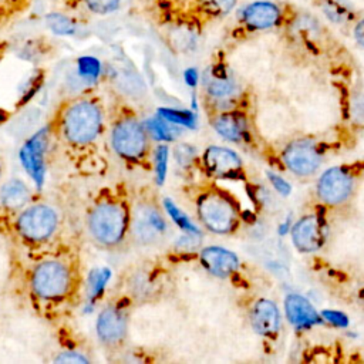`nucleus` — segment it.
Instances as JSON below:
<instances>
[{
	"label": "nucleus",
	"instance_id": "1",
	"mask_svg": "<svg viewBox=\"0 0 364 364\" xmlns=\"http://www.w3.org/2000/svg\"><path fill=\"white\" fill-rule=\"evenodd\" d=\"M20 280L23 294L33 311L48 321L70 317L84 299L82 259L70 246H57L31 255Z\"/></svg>",
	"mask_w": 364,
	"mask_h": 364
},
{
	"label": "nucleus",
	"instance_id": "2",
	"mask_svg": "<svg viewBox=\"0 0 364 364\" xmlns=\"http://www.w3.org/2000/svg\"><path fill=\"white\" fill-rule=\"evenodd\" d=\"M47 128L54 142L78 171L97 172L100 146L108 129V109L94 88L63 98Z\"/></svg>",
	"mask_w": 364,
	"mask_h": 364
},
{
	"label": "nucleus",
	"instance_id": "3",
	"mask_svg": "<svg viewBox=\"0 0 364 364\" xmlns=\"http://www.w3.org/2000/svg\"><path fill=\"white\" fill-rule=\"evenodd\" d=\"M131 206L127 186L105 185L90 199L84 212V232L100 250L117 252L131 236Z\"/></svg>",
	"mask_w": 364,
	"mask_h": 364
},
{
	"label": "nucleus",
	"instance_id": "4",
	"mask_svg": "<svg viewBox=\"0 0 364 364\" xmlns=\"http://www.w3.org/2000/svg\"><path fill=\"white\" fill-rule=\"evenodd\" d=\"M64 229L61 209L48 200L33 199L10 215H0V235L30 256L58 246Z\"/></svg>",
	"mask_w": 364,
	"mask_h": 364
},
{
	"label": "nucleus",
	"instance_id": "5",
	"mask_svg": "<svg viewBox=\"0 0 364 364\" xmlns=\"http://www.w3.org/2000/svg\"><path fill=\"white\" fill-rule=\"evenodd\" d=\"M108 141L112 152L129 165H142L149 156V132L136 114L124 104L108 109Z\"/></svg>",
	"mask_w": 364,
	"mask_h": 364
},
{
	"label": "nucleus",
	"instance_id": "6",
	"mask_svg": "<svg viewBox=\"0 0 364 364\" xmlns=\"http://www.w3.org/2000/svg\"><path fill=\"white\" fill-rule=\"evenodd\" d=\"M128 307L125 297L109 299L95 318V336L107 354H115L127 341Z\"/></svg>",
	"mask_w": 364,
	"mask_h": 364
},
{
	"label": "nucleus",
	"instance_id": "7",
	"mask_svg": "<svg viewBox=\"0 0 364 364\" xmlns=\"http://www.w3.org/2000/svg\"><path fill=\"white\" fill-rule=\"evenodd\" d=\"M198 215L209 230L219 235L229 233L236 226V206L222 192L210 191L202 193L198 199Z\"/></svg>",
	"mask_w": 364,
	"mask_h": 364
},
{
	"label": "nucleus",
	"instance_id": "8",
	"mask_svg": "<svg viewBox=\"0 0 364 364\" xmlns=\"http://www.w3.org/2000/svg\"><path fill=\"white\" fill-rule=\"evenodd\" d=\"M166 232V222L149 198H139L131 206V237L141 245H152Z\"/></svg>",
	"mask_w": 364,
	"mask_h": 364
},
{
	"label": "nucleus",
	"instance_id": "9",
	"mask_svg": "<svg viewBox=\"0 0 364 364\" xmlns=\"http://www.w3.org/2000/svg\"><path fill=\"white\" fill-rule=\"evenodd\" d=\"M353 188L354 181L351 173L341 166H334L320 176L317 182V195L326 205H340L351 196Z\"/></svg>",
	"mask_w": 364,
	"mask_h": 364
},
{
	"label": "nucleus",
	"instance_id": "10",
	"mask_svg": "<svg viewBox=\"0 0 364 364\" xmlns=\"http://www.w3.org/2000/svg\"><path fill=\"white\" fill-rule=\"evenodd\" d=\"M283 162L293 173L300 176H309L318 169L321 164V156L311 141L297 139L290 142L284 148Z\"/></svg>",
	"mask_w": 364,
	"mask_h": 364
},
{
	"label": "nucleus",
	"instance_id": "11",
	"mask_svg": "<svg viewBox=\"0 0 364 364\" xmlns=\"http://www.w3.org/2000/svg\"><path fill=\"white\" fill-rule=\"evenodd\" d=\"M291 240L297 250L310 253L318 250L324 243V226L318 216L306 215L291 228Z\"/></svg>",
	"mask_w": 364,
	"mask_h": 364
},
{
	"label": "nucleus",
	"instance_id": "12",
	"mask_svg": "<svg viewBox=\"0 0 364 364\" xmlns=\"http://www.w3.org/2000/svg\"><path fill=\"white\" fill-rule=\"evenodd\" d=\"M51 145V136L47 125L38 131L27 144L21 148V164L31 173V176L40 185L44 175V154L46 148Z\"/></svg>",
	"mask_w": 364,
	"mask_h": 364
},
{
	"label": "nucleus",
	"instance_id": "13",
	"mask_svg": "<svg viewBox=\"0 0 364 364\" xmlns=\"http://www.w3.org/2000/svg\"><path fill=\"white\" fill-rule=\"evenodd\" d=\"M208 171L216 176L233 178L242 171V159L232 149L223 146H209L203 155Z\"/></svg>",
	"mask_w": 364,
	"mask_h": 364
},
{
	"label": "nucleus",
	"instance_id": "14",
	"mask_svg": "<svg viewBox=\"0 0 364 364\" xmlns=\"http://www.w3.org/2000/svg\"><path fill=\"white\" fill-rule=\"evenodd\" d=\"M284 311L289 323L296 328H307L323 321L313 304L303 296L290 293L284 300Z\"/></svg>",
	"mask_w": 364,
	"mask_h": 364
},
{
	"label": "nucleus",
	"instance_id": "15",
	"mask_svg": "<svg viewBox=\"0 0 364 364\" xmlns=\"http://www.w3.org/2000/svg\"><path fill=\"white\" fill-rule=\"evenodd\" d=\"M250 321L256 333L270 337L277 333L280 326V313L277 306L269 299H259L250 310Z\"/></svg>",
	"mask_w": 364,
	"mask_h": 364
},
{
	"label": "nucleus",
	"instance_id": "16",
	"mask_svg": "<svg viewBox=\"0 0 364 364\" xmlns=\"http://www.w3.org/2000/svg\"><path fill=\"white\" fill-rule=\"evenodd\" d=\"M200 262L206 270L215 276L226 277L235 273L239 267L237 256L223 247L209 246L200 252Z\"/></svg>",
	"mask_w": 364,
	"mask_h": 364
},
{
	"label": "nucleus",
	"instance_id": "17",
	"mask_svg": "<svg viewBox=\"0 0 364 364\" xmlns=\"http://www.w3.org/2000/svg\"><path fill=\"white\" fill-rule=\"evenodd\" d=\"M34 199L30 188L20 179H11L0 188V215H10Z\"/></svg>",
	"mask_w": 364,
	"mask_h": 364
},
{
	"label": "nucleus",
	"instance_id": "18",
	"mask_svg": "<svg viewBox=\"0 0 364 364\" xmlns=\"http://www.w3.org/2000/svg\"><path fill=\"white\" fill-rule=\"evenodd\" d=\"M279 18L280 10L270 1H255L245 7L242 11L243 23L255 30L270 28L277 24Z\"/></svg>",
	"mask_w": 364,
	"mask_h": 364
},
{
	"label": "nucleus",
	"instance_id": "19",
	"mask_svg": "<svg viewBox=\"0 0 364 364\" xmlns=\"http://www.w3.org/2000/svg\"><path fill=\"white\" fill-rule=\"evenodd\" d=\"M212 124L219 135L235 142L243 139L247 131L246 118L240 112H222L213 118Z\"/></svg>",
	"mask_w": 364,
	"mask_h": 364
},
{
	"label": "nucleus",
	"instance_id": "20",
	"mask_svg": "<svg viewBox=\"0 0 364 364\" xmlns=\"http://www.w3.org/2000/svg\"><path fill=\"white\" fill-rule=\"evenodd\" d=\"M205 87L208 95L216 102L232 101L237 91L235 81L229 75H226L225 73L215 71H210V74L206 77Z\"/></svg>",
	"mask_w": 364,
	"mask_h": 364
},
{
	"label": "nucleus",
	"instance_id": "21",
	"mask_svg": "<svg viewBox=\"0 0 364 364\" xmlns=\"http://www.w3.org/2000/svg\"><path fill=\"white\" fill-rule=\"evenodd\" d=\"M164 206L168 212V215L172 218V220L183 230L186 232V235H193V236H199L200 230L199 228L171 200V199H164Z\"/></svg>",
	"mask_w": 364,
	"mask_h": 364
},
{
	"label": "nucleus",
	"instance_id": "22",
	"mask_svg": "<svg viewBox=\"0 0 364 364\" xmlns=\"http://www.w3.org/2000/svg\"><path fill=\"white\" fill-rule=\"evenodd\" d=\"M158 114L165 121H168L171 124H176V125H183L186 128H195V124H196V115L191 111L161 108V109H158Z\"/></svg>",
	"mask_w": 364,
	"mask_h": 364
},
{
	"label": "nucleus",
	"instance_id": "23",
	"mask_svg": "<svg viewBox=\"0 0 364 364\" xmlns=\"http://www.w3.org/2000/svg\"><path fill=\"white\" fill-rule=\"evenodd\" d=\"M144 124H145L149 135H152L155 139H159V141H172L173 139L175 129L171 125H168L169 122L165 121L162 117L151 118Z\"/></svg>",
	"mask_w": 364,
	"mask_h": 364
},
{
	"label": "nucleus",
	"instance_id": "24",
	"mask_svg": "<svg viewBox=\"0 0 364 364\" xmlns=\"http://www.w3.org/2000/svg\"><path fill=\"white\" fill-rule=\"evenodd\" d=\"M46 21H47V26L57 34H73L75 31L74 23L63 14L51 13L46 17Z\"/></svg>",
	"mask_w": 364,
	"mask_h": 364
},
{
	"label": "nucleus",
	"instance_id": "25",
	"mask_svg": "<svg viewBox=\"0 0 364 364\" xmlns=\"http://www.w3.org/2000/svg\"><path fill=\"white\" fill-rule=\"evenodd\" d=\"M154 164H155V173L156 181L159 185L164 183L166 176V166H168V146L159 145L154 152Z\"/></svg>",
	"mask_w": 364,
	"mask_h": 364
},
{
	"label": "nucleus",
	"instance_id": "26",
	"mask_svg": "<svg viewBox=\"0 0 364 364\" xmlns=\"http://www.w3.org/2000/svg\"><path fill=\"white\" fill-rule=\"evenodd\" d=\"M92 358L91 355H88L87 353H84L82 350L78 348H73L68 347L63 351H60L55 357H54V363H90Z\"/></svg>",
	"mask_w": 364,
	"mask_h": 364
},
{
	"label": "nucleus",
	"instance_id": "27",
	"mask_svg": "<svg viewBox=\"0 0 364 364\" xmlns=\"http://www.w3.org/2000/svg\"><path fill=\"white\" fill-rule=\"evenodd\" d=\"M100 70H101L100 61L95 60L94 57H81L78 60V71L84 77L95 78V77H98Z\"/></svg>",
	"mask_w": 364,
	"mask_h": 364
},
{
	"label": "nucleus",
	"instance_id": "28",
	"mask_svg": "<svg viewBox=\"0 0 364 364\" xmlns=\"http://www.w3.org/2000/svg\"><path fill=\"white\" fill-rule=\"evenodd\" d=\"M87 7L97 14H107L118 9L119 0H84Z\"/></svg>",
	"mask_w": 364,
	"mask_h": 364
},
{
	"label": "nucleus",
	"instance_id": "29",
	"mask_svg": "<svg viewBox=\"0 0 364 364\" xmlns=\"http://www.w3.org/2000/svg\"><path fill=\"white\" fill-rule=\"evenodd\" d=\"M200 1L203 7L213 14H226L236 4V0H200Z\"/></svg>",
	"mask_w": 364,
	"mask_h": 364
},
{
	"label": "nucleus",
	"instance_id": "30",
	"mask_svg": "<svg viewBox=\"0 0 364 364\" xmlns=\"http://www.w3.org/2000/svg\"><path fill=\"white\" fill-rule=\"evenodd\" d=\"M175 158L181 166H188L195 158V149L188 144H179L175 148Z\"/></svg>",
	"mask_w": 364,
	"mask_h": 364
},
{
	"label": "nucleus",
	"instance_id": "31",
	"mask_svg": "<svg viewBox=\"0 0 364 364\" xmlns=\"http://www.w3.org/2000/svg\"><path fill=\"white\" fill-rule=\"evenodd\" d=\"M321 317L324 320H327L328 323L337 326V327H347L348 326V317L344 313H341V311L323 310L321 311Z\"/></svg>",
	"mask_w": 364,
	"mask_h": 364
},
{
	"label": "nucleus",
	"instance_id": "32",
	"mask_svg": "<svg viewBox=\"0 0 364 364\" xmlns=\"http://www.w3.org/2000/svg\"><path fill=\"white\" fill-rule=\"evenodd\" d=\"M266 176L269 178L270 183L273 185V188H274L280 195L287 196V195L291 192V186H290L289 182H286L282 176L273 173L272 171H267V172H266Z\"/></svg>",
	"mask_w": 364,
	"mask_h": 364
},
{
	"label": "nucleus",
	"instance_id": "33",
	"mask_svg": "<svg viewBox=\"0 0 364 364\" xmlns=\"http://www.w3.org/2000/svg\"><path fill=\"white\" fill-rule=\"evenodd\" d=\"M185 77V82L189 85V87H195L198 84V80H199V74L195 68H188L183 74Z\"/></svg>",
	"mask_w": 364,
	"mask_h": 364
},
{
	"label": "nucleus",
	"instance_id": "34",
	"mask_svg": "<svg viewBox=\"0 0 364 364\" xmlns=\"http://www.w3.org/2000/svg\"><path fill=\"white\" fill-rule=\"evenodd\" d=\"M354 37L357 40L358 44L364 46V18L358 21V24L355 26V30H354Z\"/></svg>",
	"mask_w": 364,
	"mask_h": 364
},
{
	"label": "nucleus",
	"instance_id": "35",
	"mask_svg": "<svg viewBox=\"0 0 364 364\" xmlns=\"http://www.w3.org/2000/svg\"><path fill=\"white\" fill-rule=\"evenodd\" d=\"M11 117H13L11 111H9V109H6V108L0 107V125L7 124V122L11 119Z\"/></svg>",
	"mask_w": 364,
	"mask_h": 364
},
{
	"label": "nucleus",
	"instance_id": "36",
	"mask_svg": "<svg viewBox=\"0 0 364 364\" xmlns=\"http://www.w3.org/2000/svg\"><path fill=\"white\" fill-rule=\"evenodd\" d=\"M289 226H290L289 220H287V222H284L283 225H280V226H279V233H280V235H286V232L289 230Z\"/></svg>",
	"mask_w": 364,
	"mask_h": 364
},
{
	"label": "nucleus",
	"instance_id": "37",
	"mask_svg": "<svg viewBox=\"0 0 364 364\" xmlns=\"http://www.w3.org/2000/svg\"><path fill=\"white\" fill-rule=\"evenodd\" d=\"M6 50H7V44L3 43V41H0V61L3 60V57H4V54H6Z\"/></svg>",
	"mask_w": 364,
	"mask_h": 364
},
{
	"label": "nucleus",
	"instance_id": "38",
	"mask_svg": "<svg viewBox=\"0 0 364 364\" xmlns=\"http://www.w3.org/2000/svg\"><path fill=\"white\" fill-rule=\"evenodd\" d=\"M0 176H1V164H0Z\"/></svg>",
	"mask_w": 364,
	"mask_h": 364
}]
</instances>
